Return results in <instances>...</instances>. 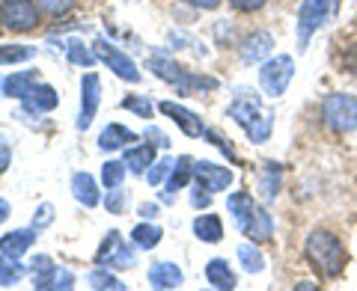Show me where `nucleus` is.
Listing matches in <instances>:
<instances>
[{"label":"nucleus","instance_id":"obj_14","mask_svg":"<svg viewBox=\"0 0 357 291\" xmlns=\"http://www.w3.org/2000/svg\"><path fill=\"white\" fill-rule=\"evenodd\" d=\"M57 102H60L57 89L48 86V84H36L24 98H21V107H24V113H51V110L57 107Z\"/></svg>","mask_w":357,"mask_h":291},{"label":"nucleus","instance_id":"obj_31","mask_svg":"<svg viewBox=\"0 0 357 291\" xmlns=\"http://www.w3.org/2000/svg\"><path fill=\"white\" fill-rule=\"evenodd\" d=\"M86 283H89V288H96V291H105V288H114V291H126V283H122L119 276H114V274H110L105 265H102V267H96V271H89Z\"/></svg>","mask_w":357,"mask_h":291},{"label":"nucleus","instance_id":"obj_21","mask_svg":"<svg viewBox=\"0 0 357 291\" xmlns=\"http://www.w3.org/2000/svg\"><path fill=\"white\" fill-rule=\"evenodd\" d=\"M39 84V72L36 69H27V72H13V74H6L3 77V95L9 98H24L33 86Z\"/></svg>","mask_w":357,"mask_h":291},{"label":"nucleus","instance_id":"obj_18","mask_svg":"<svg viewBox=\"0 0 357 291\" xmlns=\"http://www.w3.org/2000/svg\"><path fill=\"white\" fill-rule=\"evenodd\" d=\"M134 140H137V134H134L131 128L119 125V122H110V125L98 134V149H102V152H116V149H126V146H131Z\"/></svg>","mask_w":357,"mask_h":291},{"label":"nucleus","instance_id":"obj_9","mask_svg":"<svg viewBox=\"0 0 357 291\" xmlns=\"http://www.w3.org/2000/svg\"><path fill=\"white\" fill-rule=\"evenodd\" d=\"M96 54H98V60L107 63V69L114 72L116 77H122V81H128V84H140V69H137V63H134L128 54H122L116 45H110V42H105V39H96Z\"/></svg>","mask_w":357,"mask_h":291},{"label":"nucleus","instance_id":"obj_24","mask_svg":"<svg viewBox=\"0 0 357 291\" xmlns=\"http://www.w3.org/2000/svg\"><path fill=\"white\" fill-rule=\"evenodd\" d=\"M191 178H194V158H191V155H178V161L173 164L170 178L164 182L167 196L176 194V190H182V187H188V182H191Z\"/></svg>","mask_w":357,"mask_h":291},{"label":"nucleus","instance_id":"obj_19","mask_svg":"<svg viewBox=\"0 0 357 291\" xmlns=\"http://www.w3.org/2000/svg\"><path fill=\"white\" fill-rule=\"evenodd\" d=\"M72 196H75L84 208H96L98 203H102L98 184H96V178L89 175V173H75V175H72Z\"/></svg>","mask_w":357,"mask_h":291},{"label":"nucleus","instance_id":"obj_42","mask_svg":"<svg viewBox=\"0 0 357 291\" xmlns=\"http://www.w3.org/2000/svg\"><path fill=\"white\" fill-rule=\"evenodd\" d=\"M268 3V0H229V6L236 13H259V9Z\"/></svg>","mask_w":357,"mask_h":291},{"label":"nucleus","instance_id":"obj_44","mask_svg":"<svg viewBox=\"0 0 357 291\" xmlns=\"http://www.w3.org/2000/svg\"><path fill=\"white\" fill-rule=\"evenodd\" d=\"M54 220V208L45 203V205H39V217H33V226L36 229H42V226H48V223Z\"/></svg>","mask_w":357,"mask_h":291},{"label":"nucleus","instance_id":"obj_40","mask_svg":"<svg viewBox=\"0 0 357 291\" xmlns=\"http://www.w3.org/2000/svg\"><path fill=\"white\" fill-rule=\"evenodd\" d=\"M105 205H107L110 214H122V211H126V194H122V187H116V190H107Z\"/></svg>","mask_w":357,"mask_h":291},{"label":"nucleus","instance_id":"obj_12","mask_svg":"<svg viewBox=\"0 0 357 291\" xmlns=\"http://www.w3.org/2000/svg\"><path fill=\"white\" fill-rule=\"evenodd\" d=\"M274 51V36L268 30H256L250 36H244L238 45V57L241 63H265Z\"/></svg>","mask_w":357,"mask_h":291},{"label":"nucleus","instance_id":"obj_26","mask_svg":"<svg viewBox=\"0 0 357 291\" xmlns=\"http://www.w3.org/2000/svg\"><path fill=\"white\" fill-rule=\"evenodd\" d=\"M161 235H164V229L158 223H137V226L131 229V244L140 250H155L161 244Z\"/></svg>","mask_w":357,"mask_h":291},{"label":"nucleus","instance_id":"obj_8","mask_svg":"<svg viewBox=\"0 0 357 291\" xmlns=\"http://www.w3.org/2000/svg\"><path fill=\"white\" fill-rule=\"evenodd\" d=\"M0 21L13 33H27L39 24V6L36 0H3L0 3Z\"/></svg>","mask_w":357,"mask_h":291},{"label":"nucleus","instance_id":"obj_37","mask_svg":"<svg viewBox=\"0 0 357 291\" xmlns=\"http://www.w3.org/2000/svg\"><path fill=\"white\" fill-rule=\"evenodd\" d=\"M36 6L42 9V13H48L51 18H60L75 6V0H36Z\"/></svg>","mask_w":357,"mask_h":291},{"label":"nucleus","instance_id":"obj_15","mask_svg":"<svg viewBox=\"0 0 357 291\" xmlns=\"http://www.w3.org/2000/svg\"><path fill=\"white\" fill-rule=\"evenodd\" d=\"M185 274L173 262H152L149 265V285L152 288H182Z\"/></svg>","mask_w":357,"mask_h":291},{"label":"nucleus","instance_id":"obj_33","mask_svg":"<svg viewBox=\"0 0 357 291\" xmlns=\"http://www.w3.org/2000/svg\"><path fill=\"white\" fill-rule=\"evenodd\" d=\"M238 262H241V267L248 274H262L265 271V259H262V253L256 250V241L241 244L238 247Z\"/></svg>","mask_w":357,"mask_h":291},{"label":"nucleus","instance_id":"obj_17","mask_svg":"<svg viewBox=\"0 0 357 291\" xmlns=\"http://www.w3.org/2000/svg\"><path fill=\"white\" fill-rule=\"evenodd\" d=\"M39 229L33 226V229H15V232H9V235H3L0 238V253L3 255H13V259H21L30 247H33V241L39 238L36 235Z\"/></svg>","mask_w":357,"mask_h":291},{"label":"nucleus","instance_id":"obj_11","mask_svg":"<svg viewBox=\"0 0 357 291\" xmlns=\"http://www.w3.org/2000/svg\"><path fill=\"white\" fill-rule=\"evenodd\" d=\"M194 178L197 184H203L208 194H220L232 184V170L229 166H220V164H211V161H194Z\"/></svg>","mask_w":357,"mask_h":291},{"label":"nucleus","instance_id":"obj_4","mask_svg":"<svg viewBox=\"0 0 357 291\" xmlns=\"http://www.w3.org/2000/svg\"><path fill=\"white\" fill-rule=\"evenodd\" d=\"M321 119L333 134L357 131V98L349 93H328L321 98Z\"/></svg>","mask_w":357,"mask_h":291},{"label":"nucleus","instance_id":"obj_29","mask_svg":"<svg viewBox=\"0 0 357 291\" xmlns=\"http://www.w3.org/2000/svg\"><path fill=\"white\" fill-rule=\"evenodd\" d=\"M63 48H66V57H69V63L84 65V69H93L96 60H98V54H96V51H89V45L77 42V39H69V42L63 45Z\"/></svg>","mask_w":357,"mask_h":291},{"label":"nucleus","instance_id":"obj_20","mask_svg":"<svg viewBox=\"0 0 357 291\" xmlns=\"http://www.w3.org/2000/svg\"><path fill=\"white\" fill-rule=\"evenodd\" d=\"M241 229H244V235H248L250 241L262 244V241H271V235H274V220H271V214H268L262 205H256L253 214H250V220L244 223Z\"/></svg>","mask_w":357,"mask_h":291},{"label":"nucleus","instance_id":"obj_13","mask_svg":"<svg viewBox=\"0 0 357 291\" xmlns=\"http://www.w3.org/2000/svg\"><path fill=\"white\" fill-rule=\"evenodd\" d=\"M158 110H161L164 116H170L176 125L188 134V137H203V134H206L203 119H199L194 110H188V107H182V104H173V102H161Z\"/></svg>","mask_w":357,"mask_h":291},{"label":"nucleus","instance_id":"obj_7","mask_svg":"<svg viewBox=\"0 0 357 291\" xmlns=\"http://www.w3.org/2000/svg\"><path fill=\"white\" fill-rule=\"evenodd\" d=\"M96 262L105 265V267H114V271H126V267L137 265V255H134L131 244L122 238L116 229H110V232L105 235L102 247H98V253H96Z\"/></svg>","mask_w":357,"mask_h":291},{"label":"nucleus","instance_id":"obj_2","mask_svg":"<svg viewBox=\"0 0 357 291\" xmlns=\"http://www.w3.org/2000/svg\"><path fill=\"white\" fill-rule=\"evenodd\" d=\"M227 116L232 122H238L244 134L250 137V143H265L274 131V113L262 107V98H259V93H253V89H238V93L232 95Z\"/></svg>","mask_w":357,"mask_h":291},{"label":"nucleus","instance_id":"obj_39","mask_svg":"<svg viewBox=\"0 0 357 291\" xmlns=\"http://www.w3.org/2000/svg\"><path fill=\"white\" fill-rule=\"evenodd\" d=\"M340 69L357 77V42H351V45H345V48H342V54H340Z\"/></svg>","mask_w":357,"mask_h":291},{"label":"nucleus","instance_id":"obj_48","mask_svg":"<svg viewBox=\"0 0 357 291\" xmlns=\"http://www.w3.org/2000/svg\"><path fill=\"white\" fill-rule=\"evenodd\" d=\"M158 211H161L158 205H152V203H143L137 214H143V217H158Z\"/></svg>","mask_w":357,"mask_h":291},{"label":"nucleus","instance_id":"obj_43","mask_svg":"<svg viewBox=\"0 0 357 291\" xmlns=\"http://www.w3.org/2000/svg\"><path fill=\"white\" fill-rule=\"evenodd\" d=\"M191 203H194V208H208V203H211V194L208 190L199 184V187H194L191 190Z\"/></svg>","mask_w":357,"mask_h":291},{"label":"nucleus","instance_id":"obj_25","mask_svg":"<svg viewBox=\"0 0 357 291\" xmlns=\"http://www.w3.org/2000/svg\"><path fill=\"white\" fill-rule=\"evenodd\" d=\"M280 182H283V166L280 164H274V161H268L262 170H259V194L265 203H271V199L280 194Z\"/></svg>","mask_w":357,"mask_h":291},{"label":"nucleus","instance_id":"obj_28","mask_svg":"<svg viewBox=\"0 0 357 291\" xmlns=\"http://www.w3.org/2000/svg\"><path fill=\"white\" fill-rule=\"evenodd\" d=\"M227 208H229L232 220H236L238 226H244V223L250 220V214H253L256 203H253V196L248 194V190H238V194H229V199H227Z\"/></svg>","mask_w":357,"mask_h":291},{"label":"nucleus","instance_id":"obj_36","mask_svg":"<svg viewBox=\"0 0 357 291\" xmlns=\"http://www.w3.org/2000/svg\"><path fill=\"white\" fill-rule=\"evenodd\" d=\"M122 107L131 110L134 116H140V119H149L152 116V102L146 95H126L122 98Z\"/></svg>","mask_w":357,"mask_h":291},{"label":"nucleus","instance_id":"obj_45","mask_svg":"<svg viewBox=\"0 0 357 291\" xmlns=\"http://www.w3.org/2000/svg\"><path fill=\"white\" fill-rule=\"evenodd\" d=\"M9 161H13V149H9V143L0 137V173H6Z\"/></svg>","mask_w":357,"mask_h":291},{"label":"nucleus","instance_id":"obj_49","mask_svg":"<svg viewBox=\"0 0 357 291\" xmlns=\"http://www.w3.org/2000/svg\"><path fill=\"white\" fill-rule=\"evenodd\" d=\"M9 211H13V205H9L6 199L0 196V223H6V220H9Z\"/></svg>","mask_w":357,"mask_h":291},{"label":"nucleus","instance_id":"obj_16","mask_svg":"<svg viewBox=\"0 0 357 291\" xmlns=\"http://www.w3.org/2000/svg\"><path fill=\"white\" fill-rule=\"evenodd\" d=\"M206 283L211 285V288H220V291H232L238 285V276H236V271L229 267V262L227 259H208L206 262Z\"/></svg>","mask_w":357,"mask_h":291},{"label":"nucleus","instance_id":"obj_22","mask_svg":"<svg viewBox=\"0 0 357 291\" xmlns=\"http://www.w3.org/2000/svg\"><path fill=\"white\" fill-rule=\"evenodd\" d=\"M126 164L134 175H146V170L155 164V146L152 143H137L126 146Z\"/></svg>","mask_w":357,"mask_h":291},{"label":"nucleus","instance_id":"obj_34","mask_svg":"<svg viewBox=\"0 0 357 291\" xmlns=\"http://www.w3.org/2000/svg\"><path fill=\"white\" fill-rule=\"evenodd\" d=\"M126 173H128L126 161H107L102 166V184L107 190H116V187H122V182H126Z\"/></svg>","mask_w":357,"mask_h":291},{"label":"nucleus","instance_id":"obj_35","mask_svg":"<svg viewBox=\"0 0 357 291\" xmlns=\"http://www.w3.org/2000/svg\"><path fill=\"white\" fill-rule=\"evenodd\" d=\"M173 158H161V161H155L149 170H146V182L152 184V187H161L167 178H170V173H173Z\"/></svg>","mask_w":357,"mask_h":291},{"label":"nucleus","instance_id":"obj_30","mask_svg":"<svg viewBox=\"0 0 357 291\" xmlns=\"http://www.w3.org/2000/svg\"><path fill=\"white\" fill-rule=\"evenodd\" d=\"M24 274H27V267L21 265V259L0 253V285H18L24 279Z\"/></svg>","mask_w":357,"mask_h":291},{"label":"nucleus","instance_id":"obj_32","mask_svg":"<svg viewBox=\"0 0 357 291\" xmlns=\"http://www.w3.org/2000/svg\"><path fill=\"white\" fill-rule=\"evenodd\" d=\"M36 57L33 45H0V63L3 65H15V63H27Z\"/></svg>","mask_w":357,"mask_h":291},{"label":"nucleus","instance_id":"obj_10","mask_svg":"<svg viewBox=\"0 0 357 291\" xmlns=\"http://www.w3.org/2000/svg\"><path fill=\"white\" fill-rule=\"evenodd\" d=\"M98 104H102V81L98 74H84L81 77V110H77V131H86L93 125V119L98 113Z\"/></svg>","mask_w":357,"mask_h":291},{"label":"nucleus","instance_id":"obj_46","mask_svg":"<svg viewBox=\"0 0 357 291\" xmlns=\"http://www.w3.org/2000/svg\"><path fill=\"white\" fill-rule=\"evenodd\" d=\"M146 137H149V143H152V146L158 143L161 149H167V146H170V140H167V137H164V134H161L158 128H149V131H146Z\"/></svg>","mask_w":357,"mask_h":291},{"label":"nucleus","instance_id":"obj_1","mask_svg":"<svg viewBox=\"0 0 357 291\" xmlns=\"http://www.w3.org/2000/svg\"><path fill=\"white\" fill-rule=\"evenodd\" d=\"M304 259L321 279H340L345 274V265H349V253L333 232L312 229L304 244Z\"/></svg>","mask_w":357,"mask_h":291},{"label":"nucleus","instance_id":"obj_23","mask_svg":"<svg viewBox=\"0 0 357 291\" xmlns=\"http://www.w3.org/2000/svg\"><path fill=\"white\" fill-rule=\"evenodd\" d=\"M33 288H42V291H69L75 288V274L69 271V267H60V265H54L48 274L39 276V279H33Z\"/></svg>","mask_w":357,"mask_h":291},{"label":"nucleus","instance_id":"obj_47","mask_svg":"<svg viewBox=\"0 0 357 291\" xmlns=\"http://www.w3.org/2000/svg\"><path fill=\"white\" fill-rule=\"evenodd\" d=\"M188 3L197 6V9H206V13H208V9H218L223 0H188Z\"/></svg>","mask_w":357,"mask_h":291},{"label":"nucleus","instance_id":"obj_5","mask_svg":"<svg viewBox=\"0 0 357 291\" xmlns=\"http://www.w3.org/2000/svg\"><path fill=\"white\" fill-rule=\"evenodd\" d=\"M337 13V0H301L298 6V51H304L312 33H319Z\"/></svg>","mask_w":357,"mask_h":291},{"label":"nucleus","instance_id":"obj_41","mask_svg":"<svg viewBox=\"0 0 357 291\" xmlns=\"http://www.w3.org/2000/svg\"><path fill=\"white\" fill-rule=\"evenodd\" d=\"M54 267V262H51V255H36V259L30 262V274H33V279H39V276H45Z\"/></svg>","mask_w":357,"mask_h":291},{"label":"nucleus","instance_id":"obj_38","mask_svg":"<svg viewBox=\"0 0 357 291\" xmlns=\"http://www.w3.org/2000/svg\"><path fill=\"white\" fill-rule=\"evenodd\" d=\"M203 137H208V143H211V146H218V149L229 158V164H238V155H236V149H232V143H229V140H223L218 131H208V128H206Z\"/></svg>","mask_w":357,"mask_h":291},{"label":"nucleus","instance_id":"obj_6","mask_svg":"<svg viewBox=\"0 0 357 291\" xmlns=\"http://www.w3.org/2000/svg\"><path fill=\"white\" fill-rule=\"evenodd\" d=\"M295 77V60L289 57V54H280V57H268L259 69V86L268 98H280L289 84H292Z\"/></svg>","mask_w":357,"mask_h":291},{"label":"nucleus","instance_id":"obj_3","mask_svg":"<svg viewBox=\"0 0 357 291\" xmlns=\"http://www.w3.org/2000/svg\"><path fill=\"white\" fill-rule=\"evenodd\" d=\"M149 69H152L155 77H161V81L170 84L178 95H194V93H203V89H218L215 77L188 72L185 65H178L173 57H167V54H152Z\"/></svg>","mask_w":357,"mask_h":291},{"label":"nucleus","instance_id":"obj_27","mask_svg":"<svg viewBox=\"0 0 357 291\" xmlns=\"http://www.w3.org/2000/svg\"><path fill=\"white\" fill-rule=\"evenodd\" d=\"M194 235L206 244H218L223 238V220L218 214H199L194 220Z\"/></svg>","mask_w":357,"mask_h":291}]
</instances>
